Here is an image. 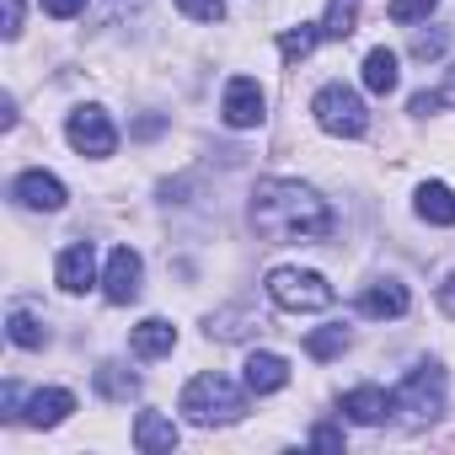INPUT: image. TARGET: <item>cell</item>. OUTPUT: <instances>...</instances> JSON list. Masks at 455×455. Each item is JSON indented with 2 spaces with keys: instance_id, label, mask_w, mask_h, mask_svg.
<instances>
[{
  "instance_id": "obj_28",
  "label": "cell",
  "mask_w": 455,
  "mask_h": 455,
  "mask_svg": "<svg viewBox=\"0 0 455 455\" xmlns=\"http://www.w3.org/2000/svg\"><path fill=\"white\" fill-rule=\"evenodd\" d=\"M0 33H6V38L22 33V0H0Z\"/></svg>"
},
{
  "instance_id": "obj_8",
  "label": "cell",
  "mask_w": 455,
  "mask_h": 455,
  "mask_svg": "<svg viewBox=\"0 0 455 455\" xmlns=\"http://www.w3.org/2000/svg\"><path fill=\"white\" fill-rule=\"evenodd\" d=\"M140 279H145L140 252L134 247H113L108 252V268H102V295L113 306H129V300H140Z\"/></svg>"
},
{
  "instance_id": "obj_5",
  "label": "cell",
  "mask_w": 455,
  "mask_h": 455,
  "mask_svg": "<svg viewBox=\"0 0 455 455\" xmlns=\"http://www.w3.org/2000/svg\"><path fill=\"white\" fill-rule=\"evenodd\" d=\"M268 300L279 311H327L332 306V284L311 268H274L268 274Z\"/></svg>"
},
{
  "instance_id": "obj_30",
  "label": "cell",
  "mask_w": 455,
  "mask_h": 455,
  "mask_svg": "<svg viewBox=\"0 0 455 455\" xmlns=\"http://www.w3.org/2000/svg\"><path fill=\"white\" fill-rule=\"evenodd\" d=\"M311 444H316V450H343V434H338L332 423H322V428L311 434Z\"/></svg>"
},
{
  "instance_id": "obj_11",
  "label": "cell",
  "mask_w": 455,
  "mask_h": 455,
  "mask_svg": "<svg viewBox=\"0 0 455 455\" xmlns=\"http://www.w3.org/2000/svg\"><path fill=\"white\" fill-rule=\"evenodd\" d=\"M70 412H76V396H70L65 386H44V391L28 396V412H22V418H28L33 428H60Z\"/></svg>"
},
{
  "instance_id": "obj_2",
  "label": "cell",
  "mask_w": 455,
  "mask_h": 455,
  "mask_svg": "<svg viewBox=\"0 0 455 455\" xmlns=\"http://www.w3.org/2000/svg\"><path fill=\"white\" fill-rule=\"evenodd\" d=\"M182 418L188 423H198V428H214V423H236L242 412H247V396H242V386L236 380H225V375H193L188 386H182Z\"/></svg>"
},
{
  "instance_id": "obj_7",
  "label": "cell",
  "mask_w": 455,
  "mask_h": 455,
  "mask_svg": "<svg viewBox=\"0 0 455 455\" xmlns=\"http://www.w3.org/2000/svg\"><path fill=\"white\" fill-rule=\"evenodd\" d=\"M263 108H268V97H263V86L252 76H231V81H225L220 118L231 124V129H258L263 124Z\"/></svg>"
},
{
  "instance_id": "obj_31",
  "label": "cell",
  "mask_w": 455,
  "mask_h": 455,
  "mask_svg": "<svg viewBox=\"0 0 455 455\" xmlns=\"http://www.w3.org/2000/svg\"><path fill=\"white\" fill-rule=\"evenodd\" d=\"M134 6H145V0H102V22H113V17H124V12H134Z\"/></svg>"
},
{
  "instance_id": "obj_9",
  "label": "cell",
  "mask_w": 455,
  "mask_h": 455,
  "mask_svg": "<svg viewBox=\"0 0 455 455\" xmlns=\"http://www.w3.org/2000/svg\"><path fill=\"white\" fill-rule=\"evenodd\" d=\"M12 198H17L22 209L60 214V209H65V182H60L54 172H22V177L12 182Z\"/></svg>"
},
{
  "instance_id": "obj_34",
  "label": "cell",
  "mask_w": 455,
  "mask_h": 455,
  "mask_svg": "<svg viewBox=\"0 0 455 455\" xmlns=\"http://www.w3.org/2000/svg\"><path fill=\"white\" fill-rule=\"evenodd\" d=\"M439 97H444V102H455V70L444 76V86H439Z\"/></svg>"
},
{
  "instance_id": "obj_4",
  "label": "cell",
  "mask_w": 455,
  "mask_h": 455,
  "mask_svg": "<svg viewBox=\"0 0 455 455\" xmlns=\"http://www.w3.org/2000/svg\"><path fill=\"white\" fill-rule=\"evenodd\" d=\"M311 113H316V124H322L327 134H338V140H359V134L370 129V113H364L359 92H354V86H343V81L322 86V92L311 97Z\"/></svg>"
},
{
  "instance_id": "obj_20",
  "label": "cell",
  "mask_w": 455,
  "mask_h": 455,
  "mask_svg": "<svg viewBox=\"0 0 455 455\" xmlns=\"http://www.w3.org/2000/svg\"><path fill=\"white\" fill-rule=\"evenodd\" d=\"M322 38H327V33H322V22H300V28H284V33H279V54L295 65V60H306V54H311Z\"/></svg>"
},
{
  "instance_id": "obj_24",
  "label": "cell",
  "mask_w": 455,
  "mask_h": 455,
  "mask_svg": "<svg viewBox=\"0 0 455 455\" xmlns=\"http://www.w3.org/2000/svg\"><path fill=\"white\" fill-rule=\"evenodd\" d=\"M6 332H12L17 348H44V343H49V332H44L38 316H28V311H12V316H6Z\"/></svg>"
},
{
  "instance_id": "obj_16",
  "label": "cell",
  "mask_w": 455,
  "mask_h": 455,
  "mask_svg": "<svg viewBox=\"0 0 455 455\" xmlns=\"http://www.w3.org/2000/svg\"><path fill=\"white\" fill-rule=\"evenodd\" d=\"M343 412H348V423H380L386 412H391V396L380 391V386H354L348 396H343Z\"/></svg>"
},
{
  "instance_id": "obj_12",
  "label": "cell",
  "mask_w": 455,
  "mask_h": 455,
  "mask_svg": "<svg viewBox=\"0 0 455 455\" xmlns=\"http://www.w3.org/2000/svg\"><path fill=\"white\" fill-rule=\"evenodd\" d=\"M364 316H380V322H396V316H407V306H412V295H407V284H396V279H375L370 290H364Z\"/></svg>"
},
{
  "instance_id": "obj_26",
  "label": "cell",
  "mask_w": 455,
  "mask_h": 455,
  "mask_svg": "<svg viewBox=\"0 0 455 455\" xmlns=\"http://www.w3.org/2000/svg\"><path fill=\"white\" fill-rule=\"evenodd\" d=\"M177 12L188 22H220L225 17V0H177Z\"/></svg>"
},
{
  "instance_id": "obj_23",
  "label": "cell",
  "mask_w": 455,
  "mask_h": 455,
  "mask_svg": "<svg viewBox=\"0 0 455 455\" xmlns=\"http://www.w3.org/2000/svg\"><path fill=\"white\" fill-rule=\"evenodd\" d=\"M354 22H359V0H327V17H322L327 38H348Z\"/></svg>"
},
{
  "instance_id": "obj_32",
  "label": "cell",
  "mask_w": 455,
  "mask_h": 455,
  "mask_svg": "<svg viewBox=\"0 0 455 455\" xmlns=\"http://www.w3.org/2000/svg\"><path fill=\"white\" fill-rule=\"evenodd\" d=\"M0 407H6V418H17V407H22V386H17V380H6V391H0Z\"/></svg>"
},
{
  "instance_id": "obj_19",
  "label": "cell",
  "mask_w": 455,
  "mask_h": 455,
  "mask_svg": "<svg viewBox=\"0 0 455 455\" xmlns=\"http://www.w3.org/2000/svg\"><path fill=\"white\" fill-rule=\"evenodd\" d=\"M364 86H370L375 97H391V92L402 86V70H396V54H391V49H370V54H364Z\"/></svg>"
},
{
  "instance_id": "obj_17",
  "label": "cell",
  "mask_w": 455,
  "mask_h": 455,
  "mask_svg": "<svg viewBox=\"0 0 455 455\" xmlns=\"http://www.w3.org/2000/svg\"><path fill=\"white\" fill-rule=\"evenodd\" d=\"M263 322H258V311H247V306H231V311H214L209 316V338H220V343H236V338H252Z\"/></svg>"
},
{
  "instance_id": "obj_25",
  "label": "cell",
  "mask_w": 455,
  "mask_h": 455,
  "mask_svg": "<svg viewBox=\"0 0 455 455\" xmlns=\"http://www.w3.org/2000/svg\"><path fill=\"white\" fill-rule=\"evenodd\" d=\"M434 6H439V0H391L386 12H391V22H402V28H407V22H423Z\"/></svg>"
},
{
  "instance_id": "obj_10",
  "label": "cell",
  "mask_w": 455,
  "mask_h": 455,
  "mask_svg": "<svg viewBox=\"0 0 455 455\" xmlns=\"http://www.w3.org/2000/svg\"><path fill=\"white\" fill-rule=\"evenodd\" d=\"M54 274H60V290H65V295H86V290L97 284V247H92V242L65 247Z\"/></svg>"
},
{
  "instance_id": "obj_21",
  "label": "cell",
  "mask_w": 455,
  "mask_h": 455,
  "mask_svg": "<svg viewBox=\"0 0 455 455\" xmlns=\"http://www.w3.org/2000/svg\"><path fill=\"white\" fill-rule=\"evenodd\" d=\"M97 391L108 402H129V396H140V375H129L124 364H97Z\"/></svg>"
},
{
  "instance_id": "obj_14",
  "label": "cell",
  "mask_w": 455,
  "mask_h": 455,
  "mask_svg": "<svg viewBox=\"0 0 455 455\" xmlns=\"http://www.w3.org/2000/svg\"><path fill=\"white\" fill-rule=\"evenodd\" d=\"M290 386V364L279 359V354H252L247 359V391L252 396H274V391H284Z\"/></svg>"
},
{
  "instance_id": "obj_29",
  "label": "cell",
  "mask_w": 455,
  "mask_h": 455,
  "mask_svg": "<svg viewBox=\"0 0 455 455\" xmlns=\"http://www.w3.org/2000/svg\"><path fill=\"white\" fill-rule=\"evenodd\" d=\"M44 12H49L54 22H70V17H81V12H86V0H44Z\"/></svg>"
},
{
  "instance_id": "obj_6",
  "label": "cell",
  "mask_w": 455,
  "mask_h": 455,
  "mask_svg": "<svg viewBox=\"0 0 455 455\" xmlns=\"http://www.w3.org/2000/svg\"><path fill=\"white\" fill-rule=\"evenodd\" d=\"M65 140L76 145V156H92V161L118 150V129H113V118L102 108H76L70 124H65Z\"/></svg>"
},
{
  "instance_id": "obj_33",
  "label": "cell",
  "mask_w": 455,
  "mask_h": 455,
  "mask_svg": "<svg viewBox=\"0 0 455 455\" xmlns=\"http://www.w3.org/2000/svg\"><path fill=\"white\" fill-rule=\"evenodd\" d=\"M439 306H444V311L455 316V279H450V284H439Z\"/></svg>"
},
{
  "instance_id": "obj_22",
  "label": "cell",
  "mask_w": 455,
  "mask_h": 455,
  "mask_svg": "<svg viewBox=\"0 0 455 455\" xmlns=\"http://www.w3.org/2000/svg\"><path fill=\"white\" fill-rule=\"evenodd\" d=\"M348 343H354L348 327H316V332L306 338V354H311V359H338Z\"/></svg>"
},
{
  "instance_id": "obj_27",
  "label": "cell",
  "mask_w": 455,
  "mask_h": 455,
  "mask_svg": "<svg viewBox=\"0 0 455 455\" xmlns=\"http://www.w3.org/2000/svg\"><path fill=\"white\" fill-rule=\"evenodd\" d=\"M444 44H450V33H444V28L418 33V38H412V60H439V54H444Z\"/></svg>"
},
{
  "instance_id": "obj_18",
  "label": "cell",
  "mask_w": 455,
  "mask_h": 455,
  "mask_svg": "<svg viewBox=\"0 0 455 455\" xmlns=\"http://www.w3.org/2000/svg\"><path fill=\"white\" fill-rule=\"evenodd\" d=\"M412 209H418L428 225H455V188H444V182H423L418 198H412Z\"/></svg>"
},
{
  "instance_id": "obj_3",
  "label": "cell",
  "mask_w": 455,
  "mask_h": 455,
  "mask_svg": "<svg viewBox=\"0 0 455 455\" xmlns=\"http://www.w3.org/2000/svg\"><path fill=\"white\" fill-rule=\"evenodd\" d=\"M391 412H396L407 428H423V423H434V418L444 412V370H439L434 359L412 364V370L402 375V386L391 391Z\"/></svg>"
},
{
  "instance_id": "obj_15",
  "label": "cell",
  "mask_w": 455,
  "mask_h": 455,
  "mask_svg": "<svg viewBox=\"0 0 455 455\" xmlns=\"http://www.w3.org/2000/svg\"><path fill=\"white\" fill-rule=\"evenodd\" d=\"M134 444L145 455H166V450H177V423L166 412H140L134 418Z\"/></svg>"
},
{
  "instance_id": "obj_13",
  "label": "cell",
  "mask_w": 455,
  "mask_h": 455,
  "mask_svg": "<svg viewBox=\"0 0 455 455\" xmlns=\"http://www.w3.org/2000/svg\"><path fill=\"white\" fill-rule=\"evenodd\" d=\"M129 348H134L140 359H161V354H172V348H177V327H172V322H161V316H145V322L129 332Z\"/></svg>"
},
{
  "instance_id": "obj_1",
  "label": "cell",
  "mask_w": 455,
  "mask_h": 455,
  "mask_svg": "<svg viewBox=\"0 0 455 455\" xmlns=\"http://www.w3.org/2000/svg\"><path fill=\"white\" fill-rule=\"evenodd\" d=\"M252 225L268 242H322V236H332V209L306 182L263 177L252 188Z\"/></svg>"
}]
</instances>
